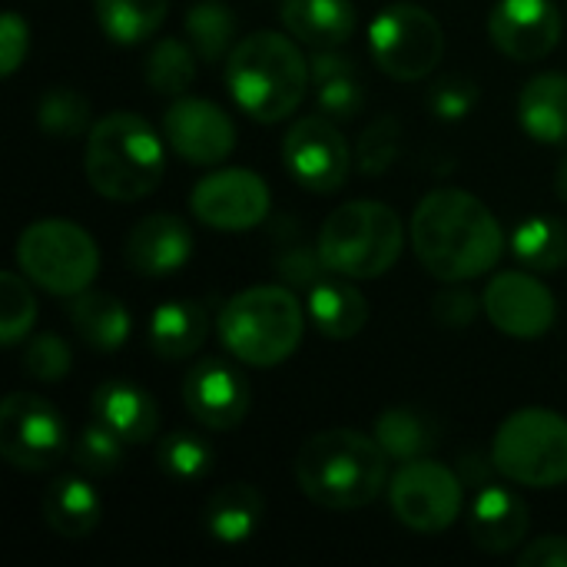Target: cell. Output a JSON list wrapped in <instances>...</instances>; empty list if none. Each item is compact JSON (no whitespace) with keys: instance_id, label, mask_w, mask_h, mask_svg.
Returning a JSON list of instances; mask_svg holds the SVG:
<instances>
[{"instance_id":"obj_44","label":"cell","mask_w":567,"mask_h":567,"mask_svg":"<svg viewBox=\"0 0 567 567\" xmlns=\"http://www.w3.org/2000/svg\"><path fill=\"white\" fill-rule=\"evenodd\" d=\"M309 73H312V83H326V80H336V76H349V73H359L355 66V56L342 53L339 47L332 50H312L309 56Z\"/></svg>"},{"instance_id":"obj_26","label":"cell","mask_w":567,"mask_h":567,"mask_svg":"<svg viewBox=\"0 0 567 567\" xmlns=\"http://www.w3.org/2000/svg\"><path fill=\"white\" fill-rule=\"evenodd\" d=\"M43 518L60 538L80 542L100 525L103 498L90 482H83L76 475H63L43 495Z\"/></svg>"},{"instance_id":"obj_46","label":"cell","mask_w":567,"mask_h":567,"mask_svg":"<svg viewBox=\"0 0 567 567\" xmlns=\"http://www.w3.org/2000/svg\"><path fill=\"white\" fill-rule=\"evenodd\" d=\"M555 193H558L561 203H567V156L565 163L558 166V173H555Z\"/></svg>"},{"instance_id":"obj_8","label":"cell","mask_w":567,"mask_h":567,"mask_svg":"<svg viewBox=\"0 0 567 567\" xmlns=\"http://www.w3.org/2000/svg\"><path fill=\"white\" fill-rule=\"evenodd\" d=\"M17 266L40 289L70 299L93 286L100 249L93 236L70 219H37L17 239Z\"/></svg>"},{"instance_id":"obj_20","label":"cell","mask_w":567,"mask_h":567,"mask_svg":"<svg viewBox=\"0 0 567 567\" xmlns=\"http://www.w3.org/2000/svg\"><path fill=\"white\" fill-rule=\"evenodd\" d=\"M93 415L126 445H146L159 429L156 402L126 379H110L93 392Z\"/></svg>"},{"instance_id":"obj_19","label":"cell","mask_w":567,"mask_h":567,"mask_svg":"<svg viewBox=\"0 0 567 567\" xmlns=\"http://www.w3.org/2000/svg\"><path fill=\"white\" fill-rule=\"evenodd\" d=\"M528 525H532L528 505L512 488L482 485L468 515V532H472L475 548H482L485 555L515 551L525 542Z\"/></svg>"},{"instance_id":"obj_22","label":"cell","mask_w":567,"mask_h":567,"mask_svg":"<svg viewBox=\"0 0 567 567\" xmlns=\"http://www.w3.org/2000/svg\"><path fill=\"white\" fill-rule=\"evenodd\" d=\"M309 319L312 326L326 336V339H336V342H346V339H355L365 322H369V302L365 296L346 279V276H326L319 286L309 289Z\"/></svg>"},{"instance_id":"obj_2","label":"cell","mask_w":567,"mask_h":567,"mask_svg":"<svg viewBox=\"0 0 567 567\" xmlns=\"http://www.w3.org/2000/svg\"><path fill=\"white\" fill-rule=\"evenodd\" d=\"M389 455L375 435L355 429H326L302 442L296 482L302 495L332 512L372 505L389 488Z\"/></svg>"},{"instance_id":"obj_14","label":"cell","mask_w":567,"mask_h":567,"mask_svg":"<svg viewBox=\"0 0 567 567\" xmlns=\"http://www.w3.org/2000/svg\"><path fill=\"white\" fill-rule=\"evenodd\" d=\"M183 402L203 429L233 432L246 422L252 392L239 365H233L226 355H206L186 372Z\"/></svg>"},{"instance_id":"obj_37","label":"cell","mask_w":567,"mask_h":567,"mask_svg":"<svg viewBox=\"0 0 567 567\" xmlns=\"http://www.w3.org/2000/svg\"><path fill=\"white\" fill-rule=\"evenodd\" d=\"M123 439L116 432H110L103 422H93L80 432L76 445H73V462L80 465V472L86 475H113L123 465Z\"/></svg>"},{"instance_id":"obj_7","label":"cell","mask_w":567,"mask_h":567,"mask_svg":"<svg viewBox=\"0 0 567 567\" xmlns=\"http://www.w3.org/2000/svg\"><path fill=\"white\" fill-rule=\"evenodd\" d=\"M495 472L525 488H558L567 482V419L551 409L512 412L492 442Z\"/></svg>"},{"instance_id":"obj_21","label":"cell","mask_w":567,"mask_h":567,"mask_svg":"<svg viewBox=\"0 0 567 567\" xmlns=\"http://www.w3.org/2000/svg\"><path fill=\"white\" fill-rule=\"evenodd\" d=\"M279 20L289 37L309 50L346 47L355 33V3L352 0H286Z\"/></svg>"},{"instance_id":"obj_11","label":"cell","mask_w":567,"mask_h":567,"mask_svg":"<svg viewBox=\"0 0 567 567\" xmlns=\"http://www.w3.org/2000/svg\"><path fill=\"white\" fill-rule=\"evenodd\" d=\"M66 452L60 412L33 395L13 392L0 402V455L20 472H50Z\"/></svg>"},{"instance_id":"obj_32","label":"cell","mask_w":567,"mask_h":567,"mask_svg":"<svg viewBox=\"0 0 567 567\" xmlns=\"http://www.w3.org/2000/svg\"><path fill=\"white\" fill-rule=\"evenodd\" d=\"M196 50L179 37H163L146 53V86L159 96H183L196 80Z\"/></svg>"},{"instance_id":"obj_13","label":"cell","mask_w":567,"mask_h":567,"mask_svg":"<svg viewBox=\"0 0 567 567\" xmlns=\"http://www.w3.org/2000/svg\"><path fill=\"white\" fill-rule=\"evenodd\" d=\"M193 216L219 233L256 229L269 216V186L259 173L229 166L203 176L189 196Z\"/></svg>"},{"instance_id":"obj_6","label":"cell","mask_w":567,"mask_h":567,"mask_svg":"<svg viewBox=\"0 0 567 567\" xmlns=\"http://www.w3.org/2000/svg\"><path fill=\"white\" fill-rule=\"evenodd\" d=\"M405 243V226L399 213L375 199L342 203L319 229V256L329 272L346 279H379L385 276Z\"/></svg>"},{"instance_id":"obj_16","label":"cell","mask_w":567,"mask_h":567,"mask_svg":"<svg viewBox=\"0 0 567 567\" xmlns=\"http://www.w3.org/2000/svg\"><path fill=\"white\" fill-rule=\"evenodd\" d=\"M482 302L488 322L512 339H542L558 319L555 292L528 272H498L485 286Z\"/></svg>"},{"instance_id":"obj_24","label":"cell","mask_w":567,"mask_h":567,"mask_svg":"<svg viewBox=\"0 0 567 567\" xmlns=\"http://www.w3.org/2000/svg\"><path fill=\"white\" fill-rule=\"evenodd\" d=\"M206 532L219 545H246L266 522V498L256 485H226L206 502Z\"/></svg>"},{"instance_id":"obj_33","label":"cell","mask_w":567,"mask_h":567,"mask_svg":"<svg viewBox=\"0 0 567 567\" xmlns=\"http://www.w3.org/2000/svg\"><path fill=\"white\" fill-rule=\"evenodd\" d=\"M156 462L176 482H199L213 472L216 452L199 432H173L159 442Z\"/></svg>"},{"instance_id":"obj_34","label":"cell","mask_w":567,"mask_h":567,"mask_svg":"<svg viewBox=\"0 0 567 567\" xmlns=\"http://www.w3.org/2000/svg\"><path fill=\"white\" fill-rule=\"evenodd\" d=\"M37 123L53 140H73L90 126V100L73 86H50L37 103Z\"/></svg>"},{"instance_id":"obj_12","label":"cell","mask_w":567,"mask_h":567,"mask_svg":"<svg viewBox=\"0 0 567 567\" xmlns=\"http://www.w3.org/2000/svg\"><path fill=\"white\" fill-rule=\"evenodd\" d=\"M282 163L289 176L312 193H336L352 169V153L339 126L316 113L289 126L282 143Z\"/></svg>"},{"instance_id":"obj_31","label":"cell","mask_w":567,"mask_h":567,"mask_svg":"<svg viewBox=\"0 0 567 567\" xmlns=\"http://www.w3.org/2000/svg\"><path fill=\"white\" fill-rule=\"evenodd\" d=\"M236 13L219 3V0H206L189 7L186 13V33H189V47L196 50V56L203 63H219L233 53L236 47Z\"/></svg>"},{"instance_id":"obj_40","label":"cell","mask_w":567,"mask_h":567,"mask_svg":"<svg viewBox=\"0 0 567 567\" xmlns=\"http://www.w3.org/2000/svg\"><path fill=\"white\" fill-rule=\"evenodd\" d=\"M429 106L442 123H462L478 106V83L462 76V73H452V76H445V80H439L432 86Z\"/></svg>"},{"instance_id":"obj_35","label":"cell","mask_w":567,"mask_h":567,"mask_svg":"<svg viewBox=\"0 0 567 567\" xmlns=\"http://www.w3.org/2000/svg\"><path fill=\"white\" fill-rule=\"evenodd\" d=\"M37 322V299L23 276L0 272V342L17 346Z\"/></svg>"},{"instance_id":"obj_42","label":"cell","mask_w":567,"mask_h":567,"mask_svg":"<svg viewBox=\"0 0 567 567\" xmlns=\"http://www.w3.org/2000/svg\"><path fill=\"white\" fill-rule=\"evenodd\" d=\"M432 312L445 329H468L478 319V312H485V302L468 289H445L435 296Z\"/></svg>"},{"instance_id":"obj_28","label":"cell","mask_w":567,"mask_h":567,"mask_svg":"<svg viewBox=\"0 0 567 567\" xmlns=\"http://www.w3.org/2000/svg\"><path fill=\"white\" fill-rule=\"evenodd\" d=\"M375 442L385 449L389 458L412 462V458L432 455L435 445L442 442V432L429 412L412 409V405H395L375 419Z\"/></svg>"},{"instance_id":"obj_1","label":"cell","mask_w":567,"mask_h":567,"mask_svg":"<svg viewBox=\"0 0 567 567\" xmlns=\"http://www.w3.org/2000/svg\"><path fill=\"white\" fill-rule=\"evenodd\" d=\"M412 249L442 282H468L492 272L505 252L495 213L465 189H432L412 216Z\"/></svg>"},{"instance_id":"obj_18","label":"cell","mask_w":567,"mask_h":567,"mask_svg":"<svg viewBox=\"0 0 567 567\" xmlns=\"http://www.w3.org/2000/svg\"><path fill=\"white\" fill-rule=\"evenodd\" d=\"M189 256L193 233L173 213H150L126 236V262L146 279H166L179 272Z\"/></svg>"},{"instance_id":"obj_43","label":"cell","mask_w":567,"mask_h":567,"mask_svg":"<svg viewBox=\"0 0 567 567\" xmlns=\"http://www.w3.org/2000/svg\"><path fill=\"white\" fill-rule=\"evenodd\" d=\"M30 50V27L17 10H7L0 20V73L13 76Z\"/></svg>"},{"instance_id":"obj_15","label":"cell","mask_w":567,"mask_h":567,"mask_svg":"<svg viewBox=\"0 0 567 567\" xmlns=\"http://www.w3.org/2000/svg\"><path fill=\"white\" fill-rule=\"evenodd\" d=\"M163 136L179 159L193 166H216L236 146V123L213 100L183 93L163 113Z\"/></svg>"},{"instance_id":"obj_45","label":"cell","mask_w":567,"mask_h":567,"mask_svg":"<svg viewBox=\"0 0 567 567\" xmlns=\"http://www.w3.org/2000/svg\"><path fill=\"white\" fill-rule=\"evenodd\" d=\"M518 565L522 567H567V538H555V535H548V538H538V542H532V545L522 551Z\"/></svg>"},{"instance_id":"obj_10","label":"cell","mask_w":567,"mask_h":567,"mask_svg":"<svg viewBox=\"0 0 567 567\" xmlns=\"http://www.w3.org/2000/svg\"><path fill=\"white\" fill-rule=\"evenodd\" d=\"M389 505L392 515L422 535H439L455 525L465 505V482L449 465L432 455L402 462V468L389 478Z\"/></svg>"},{"instance_id":"obj_4","label":"cell","mask_w":567,"mask_h":567,"mask_svg":"<svg viewBox=\"0 0 567 567\" xmlns=\"http://www.w3.org/2000/svg\"><path fill=\"white\" fill-rule=\"evenodd\" d=\"M86 179L113 203H136L163 183L159 133L140 113H106L86 133Z\"/></svg>"},{"instance_id":"obj_9","label":"cell","mask_w":567,"mask_h":567,"mask_svg":"<svg viewBox=\"0 0 567 567\" xmlns=\"http://www.w3.org/2000/svg\"><path fill=\"white\" fill-rule=\"evenodd\" d=\"M369 53L385 76L415 83L442 63L445 33L419 3H389L369 23Z\"/></svg>"},{"instance_id":"obj_38","label":"cell","mask_w":567,"mask_h":567,"mask_svg":"<svg viewBox=\"0 0 567 567\" xmlns=\"http://www.w3.org/2000/svg\"><path fill=\"white\" fill-rule=\"evenodd\" d=\"M70 365H73V352L70 346L53 336V332H40L27 342V352H23V369L27 375H33L37 382L43 385H56L70 375Z\"/></svg>"},{"instance_id":"obj_17","label":"cell","mask_w":567,"mask_h":567,"mask_svg":"<svg viewBox=\"0 0 567 567\" xmlns=\"http://www.w3.org/2000/svg\"><path fill=\"white\" fill-rule=\"evenodd\" d=\"M492 43L518 60H545L561 40V13L555 0H498L488 17Z\"/></svg>"},{"instance_id":"obj_23","label":"cell","mask_w":567,"mask_h":567,"mask_svg":"<svg viewBox=\"0 0 567 567\" xmlns=\"http://www.w3.org/2000/svg\"><path fill=\"white\" fill-rule=\"evenodd\" d=\"M522 130L545 146L567 143V73H538L518 96Z\"/></svg>"},{"instance_id":"obj_30","label":"cell","mask_w":567,"mask_h":567,"mask_svg":"<svg viewBox=\"0 0 567 567\" xmlns=\"http://www.w3.org/2000/svg\"><path fill=\"white\" fill-rule=\"evenodd\" d=\"M512 252L532 272H555L567 266V223L555 216H532L515 226Z\"/></svg>"},{"instance_id":"obj_3","label":"cell","mask_w":567,"mask_h":567,"mask_svg":"<svg viewBox=\"0 0 567 567\" xmlns=\"http://www.w3.org/2000/svg\"><path fill=\"white\" fill-rule=\"evenodd\" d=\"M309 60L299 40L276 30L243 37L226 56V86L233 103L256 123H279L292 116L309 86Z\"/></svg>"},{"instance_id":"obj_25","label":"cell","mask_w":567,"mask_h":567,"mask_svg":"<svg viewBox=\"0 0 567 567\" xmlns=\"http://www.w3.org/2000/svg\"><path fill=\"white\" fill-rule=\"evenodd\" d=\"M206 336H209V316L199 302L169 299L150 316V349L166 362L196 355Z\"/></svg>"},{"instance_id":"obj_27","label":"cell","mask_w":567,"mask_h":567,"mask_svg":"<svg viewBox=\"0 0 567 567\" xmlns=\"http://www.w3.org/2000/svg\"><path fill=\"white\" fill-rule=\"evenodd\" d=\"M66 316L83 342L96 352H116L130 339V312L110 292H76L66 302Z\"/></svg>"},{"instance_id":"obj_41","label":"cell","mask_w":567,"mask_h":567,"mask_svg":"<svg viewBox=\"0 0 567 567\" xmlns=\"http://www.w3.org/2000/svg\"><path fill=\"white\" fill-rule=\"evenodd\" d=\"M276 272H279L282 282L292 286V289H312V286H319L326 276H332L329 266H326L322 256H319V246L312 249V246H306V243H289V246H282L279 256H276Z\"/></svg>"},{"instance_id":"obj_39","label":"cell","mask_w":567,"mask_h":567,"mask_svg":"<svg viewBox=\"0 0 567 567\" xmlns=\"http://www.w3.org/2000/svg\"><path fill=\"white\" fill-rule=\"evenodd\" d=\"M365 106V90L359 83V73L336 76L316 86V110L329 116L332 123H349L362 113Z\"/></svg>"},{"instance_id":"obj_5","label":"cell","mask_w":567,"mask_h":567,"mask_svg":"<svg viewBox=\"0 0 567 567\" xmlns=\"http://www.w3.org/2000/svg\"><path fill=\"white\" fill-rule=\"evenodd\" d=\"M302 302L286 286H252L236 292L219 312V339L233 359L252 369L282 365L306 332Z\"/></svg>"},{"instance_id":"obj_36","label":"cell","mask_w":567,"mask_h":567,"mask_svg":"<svg viewBox=\"0 0 567 567\" xmlns=\"http://www.w3.org/2000/svg\"><path fill=\"white\" fill-rule=\"evenodd\" d=\"M402 156V123L395 116L372 120L355 146V163L365 176H385L392 163Z\"/></svg>"},{"instance_id":"obj_29","label":"cell","mask_w":567,"mask_h":567,"mask_svg":"<svg viewBox=\"0 0 567 567\" xmlns=\"http://www.w3.org/2000/svg\"><path fill=\"white\" fill-rule=\"evenodd\" d=\"M166 10L169 0H93L100 30L120 47L150 40L166 20Z\"/></svg>"}]
</instances>
